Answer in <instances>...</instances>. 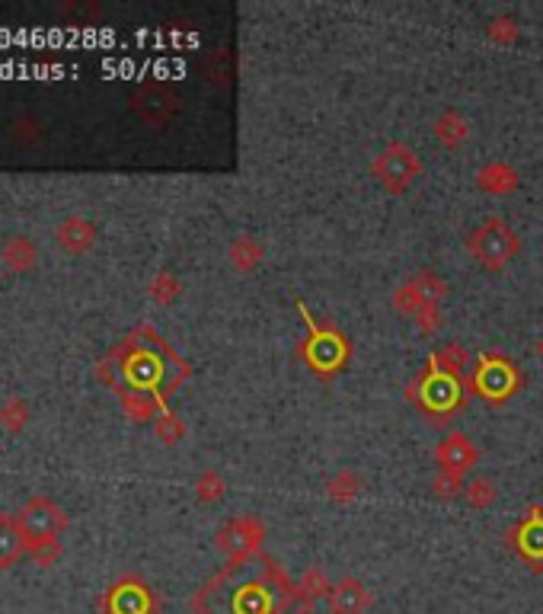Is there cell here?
Segmentation results:
<instances>
[{"instance_id":"7402d4cb","label":"cell","mask_w":543,"mask_h":614,"mask_svg":"<svg viewBox=\"0 0 543 614\" xmlns=\"http://www.w3.org/2000/svg\"><path fill=\"white\" fill-rule=\"evenodd\" d=\"M365 490V480H361L358 471H336L326 480V496L333 499L336 506H352L355 499Z\"/></svg>"},{"instance_id":"5b68a950","label":"cell","mask_w":543,"mask_h":614,"mask_svg":"<svg viewBox=\"0 0 543 614\" xmlns=\"http://www.w3.org/2000/svg\"><path fill=\"white\" fill-rule=\"evenodd\" d=\"M467 397L470 394H467L464 378L451 375V371H444L432 359V355L425 359V368L406 387V400L416 403L419 413L429 419L432 426H448L451 419L457 416V410L464 407Z\"/></svg>"},{"instance_id":"7a4b0ae2","label":"cell","mask_w":543,"mask_h":614,"mask_svg":"<svg viewBox=\"0 0 543 614\" xmlns=\"http://www.w3.org/2000/svg\"><path fill=\"white\" fill-rule=\"evenodd\" d=\"M314 599L285 573L272 554L224 563L208 583L192 595V614H310Z\"/></svg>"},{"instance_id":"4316f807","label":"cell","mask_w":543,"mask_h":614,"mask_svg":"<svg viewBox=\"0 0 543 614\" xmlns=\"http://www.w3.org/2000/svg\"><path fill=\"white\" fill-rule=\"evenodd\" d=\"M154 432H157V439L167 445V448H173V445H179L186 439V423H183V416H179L176 410H163L157 419H154Z\"/></svg>"},{"instance_id":"603a6c76","label":"cell","mask_w":543,"mask_h":614,"mask_svg":"<svg viewBox=\"0 0 543 614\" xmlns=\"http://www.w3.org/2000/svg\"><path fill=\"white\" fill-rule=\"evenodd\" d=\"M29 403L23 397H7L4 403H0V429L10 432V435H20L26 426H29Z\"/></svg>"},{"instance_id":"f546056e","label":"cell","mask_w":543,"mask_h":614,"mask_svg":"<svg viewBox=\"0 0 543 614\" xmlns=\"http://www.w3.org/2000/svg\"><path fill=\"white\" fill-rule=\"evenodd\" d=\"M298 586L304 589L307 599H314V602L326 599L329 589H333V583H329V579H326V573H323V570H317V567L304 570V576L298 579Z\"/></svg>"},{"instance_id":"5bb4252c","label":"cell","mask_w":543,"mask_h":614,"mask_svg":"<svg viewBox=\"0 0 543 614\" xmlns=\"http://www.w3.org/2000/svg\"><path fill=\"white\" fill-rule=\"evenodd\" d=\"M371 605H374V595L358 576L336 579L333 589H329V595H326L329 614H368Z\"/></svg>"},{"instance_id":"9a60e30c","label":"cell","mask_w":543,"mask_h":614,"mask_svg":"<svg viewBox=\"0 0 543 614\" xmlns=\"http://www.w3.org/2000/svg\"><path fill=\"white\" fill-rule=\"evenodd\" d=\"M131 109L138 112L144 122L151 125H163L173 112H176V93L167 87V84H147L135 93V100H131Z\"/></svg>"},{"instance_id":"4fadbf2b","label":"cell","mask_w":543,"mask_h":614,"mask_svg":"<svg viewBox=\"0 0 543 614\" xmlns=\"http://www.w3.org/2000/svg\"><path fill=\"white\" fill-rule=\"evenodd\" d=\"M476 464H480V448H476V442L464 432L444 435L435 448V467L454 480H467L476 471Z\"/></svg>"},{"instance_id":"1f68e13d","label":"cell","mask_w":543,"mask_h":614,"mask_svg":"<svg viewBox=\"0 0 543 614\" xmlns=\"http://www.w3.org/2000/svg\"><path fill=\"white\" fill-rule=\"evenodd\" d=\"M464 487H467L464 480H454V477H448V474L435 471L432 490H435V496H438V499H457V496H464Z\"/></svg>"},{"instance_id":"e0dca14e","label":"cell","mask_w":543,"mask_h":614,"mask_svg":"<svg viewBox=\"0 0 543 614\" xmlns=\"http://www.w3.org/2000/svg\"><path fill=\"white\" fill-rule=\"evenodd\" d=\"M476 186L489 192V196H512L521 186V173L505 160H489V164L476 170Z\"/></svg>"},{"instance_id":"6da1fadb","label":"cell","mask_w":543,"mask_h":614,"mask_svg":"<svg viewBox=\"0 0 543 614\" xmlns=\"http://www.w3.org/2000/svg\"><path fill=\"white\" fill-rule=\"evenodd\" d=\"M96 375L122 400L128 419L154 423L167 410V400L192 378V365L151 323H138L119 346L106 352Z\"/></svg>"},{"instance_id":"83f0119b","label":"cell","mask_w":543,"mask_h":614,"mask_svg":"<svg viewBox=\"0 0 543 614\" xmlns=\"http://www.w3.org/2000/svg\"><path fill=\"white\" fill-rule=\"evenodd\" d=\"M195 496H199V503L215 506L227 496V480L218 471H202L199 477H195Z\"/></svg>"},{"instance_id":"7c38bea8","label":"cell","mask_w":543,"mask_h":614,"mask_svg":"<svg viewBox=\"0 0 543 614\" xmlns=\"http://www.w3.org/2000/svg\"><path fill=\"white\" fill-rule=\"evenodd\" d=\"M505 541L534 573H543V506L524 509L521 519L508 525Z\"/></svg>"},{"instance_id":"3957f363","label":"cell","mask_w":543,"mask_h":614,"mask_svg":"<svg viewBox=\"0 0 543 614\" xmlns=\"http://www.w3.org/2000/svg\"><path fill=\"white\" fill-rule=\"evenodd\" d=\"M298 314L304 317V327H307L304 339L298 343V359L304 362L310 375H317L320 381H333L352 365L355 349H352L349 333L329 320H317L307 311V304L301 298H298Z\"/></svg>"},{"instance_id":"277c9868","label":"cell","mask_w":543,"mask_h":614,"mask_svg":"<svg viewBox=\"0 0 543 614\" xmlns=\"http://www.w3.org/2000/svg\"><path fill=\"white\" fill-rule=\"evenodd\" d=\"M13 519L23 531L29 560H36L39 567H52L61 557V535L68 531V512L52 496L36 493L13 512Z\"/></svg>"},{"instance_id":"2e32d148","label":"cell","mask_w":543,"mask_h":614,"mask_svg":"<svg viewBox=\"0 0 543 614\" xmlns=\"http://www.w3.org/2000/svg\"><path fill=\"white\" fill-rule=\"evenodd\" d=\"M96 237H100V231H96V224L84 215H68L55 231V244L64 250V253H87L96 247Z\"/></svg>"},{"instance_id":"4dcf8cb0","label":"cell","mask_w":543,"mask_h":614,"mask_svg":"<svg viewBox=\"0 0 543 614\" xmlns=\"http://www.w3.org/2000/svg\"><path fill=\"white\" fill-rule=\"evenodd\" d=\"M413 320H416V327H419L422 336H432V333H438V330L444 327V311H441V304H435V307H422V311H419Z\"/></svg>"},{"instance_id":"ac0fdd59","label":"cell","mask_w":543,"mask_h":614,"mask_svg":"<svg viewBox=\"0 0 543 614\" xmlns=\"http://www.w3.org/2000/svg\"><path fill=\"white\" fill-rule=\"evenodd\" d=\"M435 141L448 151H460L470 141V119L460 109H444L432 125Z\"/></svg>"},{"instance_id":"484cf974","label":"cell","mask_w":543,"mask_h":614,"mask_svg":"<svg viewBox=\"0 0 543 614\" xmlns=\"http://www.w3.org/2000/svg\"><path fill=\"white\" fill-rule=\"evenodd\" d=\"M147 295H151V301L170 307L179 295H183V282L176 279V272L170 269H160L157 276L151 279V285H147Z\"/></svg>"},{"instance_id":"d6a6232c","label":"cell","mask_w":543,"mask_h":614,"mask_svg":"<svg viewBox=\"0 0 543 614\" xmlns=\"http://www.w3.org/2000/svg\"><path fill=\"white\" fill-rule=\"evenodd\" d=\"M534 352H537V355H540V359H543V336L537 339V346H534Z\"/></svg>"},{"instance_id":"30bf717a","label":"cell","mask_w":543,"mask_h":614,"mask_svg":"<svg viewBox=\"0 0 543 614\" xmlns=\"http://www.w3.org/2000/svg\"><path fill=\"white\" fill-rule=\"evenodd\" d=\"M103 614H157L160 595L138 573H125L100 595Z\"/></svg>"},{"instance_id":"44dd1931","label":"cell","mask_w":543,"mask_h":614,"mask_svg":"<svg viewBox=\"0 0 543 614\" xmlns=\"http://www.w3.org/2000/svg\"><path fill=\"white\" fill-rule=\"evenodd\" d=\"M262 256H266V250H262V244L253 237V234H237L234 240H230V247H227V263L234 266L237 272H253L259 263H262Z\"/></svg>"},{"instance_id":"d4e9b609","label":"cell","mask_w":543,"mask_h":614,"mask_svg":"<svg viewBox=\"0 0 543 614\" xmlns=\"http://www.w3.org/2000/svg\"><path fill=\"white\" fill-rule=\"evenodd\" d=\"M499 499V487L492 483L489 477H473L467 487H464V503L476 512H483L489 506H496Z\"/></svg>"},{"instance_id":"ba28073f","label":"cell","mask_w":543,"mask_h":614,"mask_svg":"<svg viewBox=\"0 0 543 614\" xmlns=\"http://www.w3.org/2000/svg\"><path fill=\"white\" fill-rule=\"evenodd\" d=\"M422 173H425L422 157L406 141H390L387 148L371 157V176L387 196H403V192L413 189L416 180H422Z\"/></svg>"},{"instance_id":"f1b7e54d","label":"cell","mask_w":543,"mask_h":614,"mask_svg":"<svg viewBox=\"0 0 543 614\" xmlns=\"http://www.w3.org/2000/svg\"><path fill=\"white\" fill-rule=\"evenodd\" d=\"M432 359L444 368V371H451V375H460L464 378V368L473 362L470 359V352L460 346V343H448V346H441V349H435V352H429Z\"/></svg>"},{"instance_id":"8992f818","label":"cell","mask_w":543,"mask_h":614,"mask_svg":"<svg viewBox=\"0 0 543 614\" xmlns=\"http://www.w3.org/2000/svg\"><path fill=\"white\" fill-rule=\"evenodd\" d=\"M467 384V394L483 400V403H492V407H502L512 397L521 394L524 387V371L521 365L512 359V355H505L499 349H489V352H480L473 359V368L470 375L464 378Z\"/></svg>"},{"instance_id":"cb8c5ba5","label":"cell","mask_w":543,"mask_h":614,"mask_svg":"<svg viewBox=\"0 0 543 614\" xmlns=\"http://www.w3.org/2000/svg\"><path fill=\"white\" fill-rule=\"evenodd\" d=\"M486 39L492 45H499V48H508V45H515L521 39V26H518V20L512 13H496L486 23Z\"/></svg>"},{"instance_id":"ffe728a7","label":"cell","mask_w":543,"mask_h":614,"mask_svg":"<svg viewBox=\"0 0 543 614\" xmlns=\"http://www.w3.org/2000/svg\"><path fill=\"white\" fill-rule=\"evenodd\" d=\"M0 260L10 272H29L39 260V247L32 244L29 234H10L4 244H0Z\"/></svg>"},{"instance_id":"52a82bcc","label":"cell","mask_w":543,"mask_h":614,"mask_svg":"<svg viewBox=\"0 0 543 614\" xmlns=\"http://www.w3.org/2000/svg\"><path fill=\"white\" fill-rule=\"evenodd\" d=\"M473 263L486 272H502L521 253V237L502 215H489L464 240Z\"/></svg>"},{"instance_id":"8fae6325","label":"cell","mask_w":543,"mask_h":614,"mask_svg":"<svg viewBox=\"0 0 543 614\" xmlns=\"http://www.w3.org/2000/svg\"><path fill=\"white\" fill-rule=\"evenodd\" d=\"M448 292H451L448 279L438 276L435 269H419L406 282L393 288V311H397L400 317H416L422 307L444 304Z\"/></svg>"},{"instance_id":"9c48e42d","label":"cell","mask_w":543,"mask_h":614,"mask_svg":"<svg viewBox=\"0 0 543 614\" xmlns=\"http://www.w3.org/2000/svg\"><path fill=\"white\" fill-rule=\"evenodd\" d=\"M262 544H266V522L253 512H240L215 531V547L227 557V563L262 554Z\"/></svg>"},{"instance_id":"d6986e66","label":"cell","mask_w":543,"mask_h":614,"mask_svg":"<svg viewBox=\"0 0 543 614\" xmlns=\"http://www.w3.org/2000/svg\"><path fill=\"white\" fill-rule=\"evenodd\" d=\"M23 557H29V551L20 525H16L13 512H0V570L16 567Z\"/></svg>"}]
</instances>
